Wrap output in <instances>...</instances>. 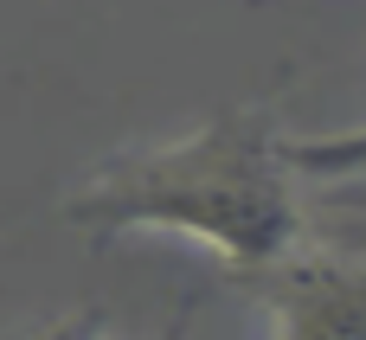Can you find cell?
Here are the masks:
<instances>
[{
	"instance_id": "cell-1",
	"label": "cell",
	"mask_w": 366,
	"mask_h": 340,
	"mask_svg": "<svg viewBox=\"0 0 366 340\" xmlns=\"http://www.w3.org/2000/svg\"><path fill=\"white\" fill-rule=\"evenodd\" d=\"M283 141L270 103H238L180 141L109 161L64 199V219L84 231H174L232 270H277L302 238Z\"/></svg>"
},
{
	"instance_id": "cell-2",
	"label": "cell",
	"mask_w": 366,
	"mask_h": 340,
	"mask_svg": "<svg viewBox=\"0 0 366 340\" xmlns=\"http://www.w3.org/2000/svg\"><path fill=\"white\" fill-rule=\"evenodd\" d=\"M270 276V340H366V257H283Z\"/></svg>"
},
{
	"instance_id": "cell-3",
	"label": "cell",
	"mask_w": 366,
	"mask_h": 340,
	"mask_svg": "<svg viewBox=\"0 0 366 340\" xmlns=\"http://www.w3.org/2000/svg\"><path fill=\"white\" fill-rule=\"evenodd\" d=\"M290 167L296 180H322V186H347L366 180V122L341 129V135H290Z\"/></svg>"
},
{
	"instance_id": "cell-4",
	"label": "cell",
	"mask_w": 366,
	"mask_h": 340,
	"mask_svg": "<svg viewBox=\"0 0 366 340\" xmlns=\"http://www.w3.org/2000/svg\"><path fill=\"white\" fill-rule=\"evenodd\" d=\"M193 296L187 302H174V315H167V328L154 340H193ZM26 340H109V328H103V315H90V309H77V315H58V321H45V328H32Z\"/></svg>"
}]
</instances>
